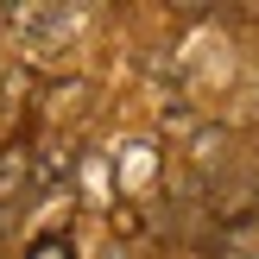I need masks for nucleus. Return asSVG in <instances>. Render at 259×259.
Returning <instances> with one entry per match:
<instances>
[{
  "mask_svg": "<svg viewBox=\"0 0 259 259\" xmlns=\"http://www.w3.org/2000/svg\"><path fill=\"white\" fill-rule=\"evenodd\" d=\"M0 25L19 38L25 63H63L82 13H70V7H0Z\"/></svg>",
  "mask_w": 259,
  "mask_h": 259,
  "instance_id": "obj_1",
  "label": "nucleus"
},
{
  "mask_svg": "<svg viewBox=\"0 0 259 259\" xmlns=\"http://www.w3.org/2000/svg\"><path fill=\"white\" fill-rule=\"evenodd\" d=\"M76 139H45V146H32V202H45V196H57L63 184L76 177Z\"/></svg>",
  "mask_w": 259,
  "mask_h": 259,
  "instance_id": "obj_2",
  "label": "nucleus"
},
{
  "mask_svg": "<svg viewBox=\"0 0 259 259\" xmlns=\"http://www.w3.org/2000/svg\"><path fill=\"white\" fill-rule=\"evenodd\" d=\"M25 259H70V247H63V240H57V234H51V240H38V247H32V253H25Z\"/></svg>",
  "mask_w": 259,
  "mask_h": 259,
  "instance_id": "obj_3",
  "label": "nucleus"
}]
</instances>
